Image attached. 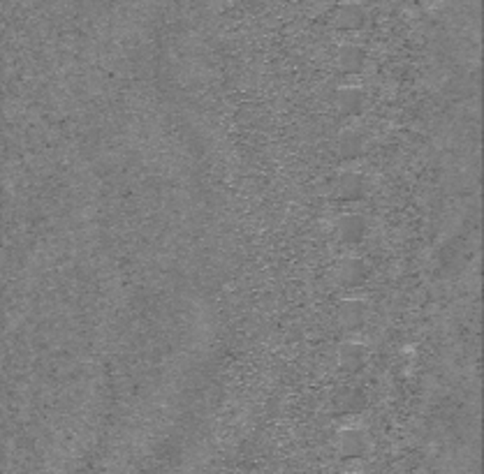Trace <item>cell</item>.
I'll return each instance as SVG.
<instances>
[{
	"label": "cell",
	"instance_id": "cell-7",
	"mask_svg": "<svg viewBox=\"0 0 484 474\" xmlns=\"http://www.w3.org/2000/svg\"><path fill=\"white\" fill-rule=\"evenodd\" d=\"M366 361V347L359 342H343L338 349V364L343 370H359Z\"/></svg>",
	"mask_w": 484,
	"mask_h": 474
},
{
	"label": "cell",
	"instance_id": "cell-2",
	"mask_svg": "<svg viewBox=\"0 0 484 474\" xmlns=\"http://www.w3.org/2000/svg\"><path fill=\"white\" fill-rule=\"evenodd\" d=\"M338 70L343 74H359L366 65V51L357 45H345L338 51Z\"/></svg>",
	"mask_w": 484,
	"mask_h": 474
},
{
	"label": "cell",
	"instance_id": "cell-8",
	"mask_svg": "<svg viewBox=\"0 0 484 474\" xmlns=\"http://www.w3.org/2000/svg\"><path fill=\"white\" fill-rule=\"evenodd\" d=\"M366 104V95L359 88H341L336 93V107L343 111V114L352 116L359 114Z\"/></svg>",
	"mask_w": 484,
	"mask_h": 474
},
{
	"label": "cell",
	"instance_id": "cell-5",
	"mask_svg": "<svg viewBox=\"0 0 484 474\" xmlns=\"http://www.w3.org/2000/svg\"><path fill=\"white\" fill-rule=\"evenodd\" d=\"M336 278H338L341 285L355 287V285H359L366 278V264H364L362 259H357V257H347V259H343L338 264Z\"/></svg>",
	"mask_w": 484,
	"mask_h": 474
},
{
	"label": "cell",
	"instance_id": "cell-6",
	"mask_svg": "<svg viewBox=\"0 0 484 474\" xmlns=\"http://www.w3.org/2000/svg\"><path fill=\"white\" fill-rule=\"evenodd\" d=\"M366 435L362 430L357 428H350L341 435V442H338V449H341V456L343 458H359L362 453L366 451Z\"/></svg>",
	"mask_w": 484,
	"mask_h": 474
},
{
	"label": "cell",
	"instance_id": "cell-3",
	"mask_svg": "<svg viewBox=\"0 0 484 474\" xmlns=\"http://www.w3.org/2000/svg\"><path fill=\"white\" fill-rule=\"evenodd\" d=\"M366 320V303L357 301V298H350V301L341 303L338 308V322L341 327L352 331V329H359Z\"/></svg>",
	"mask_w": 484,
	"mask_h": 474
},
{
	"label": "cell",
	"instance_id": "cell-12",
	"mask_svg": "<svg viewBox=\"0 0 484 474\" xmlns=\"http://www.w3.org/2000/svg\"><path fill=\"white\" fill-rule=\"evenodd\" d=\"M345 474H352V472H345Z\"/></svg>",
	"mask_w": 484,
	"mask_h": 474
},
{
	"label": "cell",
	"instance_id": "cell-4",
	"mask_svg": "<svg viewBox=\"0 0 484 474\" xmlns=\"http://www.w3.org/2000/svg\"><path fill=\"white\" fill-rule=\"evenodd\" d=\"M336 234L341 241L345 243H357L364 239L366 234V222L362 215H343L336 222Z\"/></svg>",
	"mask_w": 484,
	"mask_h": 474
},
{
	"label": "cell",
	"instance_id": "cell-10",
	"mask_svg": "<svg viewBox=\"0 0 484 474\" xmlns=\"http://www.w3.org/2000/svg\"><path fill=\"white\" fill-rule=\"evenodd\" d=\"M362 146H364V139L359 132H345L338 141V151L343 158H357V155L362 153Z\"/></svg>",
	"mask_w": 484,
	"mask_h": 474
},
{
	"label": "cell",
	"instance_id": "cell-11",
	"mask_svg": "<svg viewBox=\"0 0 484 474\" xmlns=\"http://www.w3.org/2000/svg\"><path fill=\"white\" fill-rule=\"evenodd\" d=\"M364 405V398L359 391H352V389H347L345 394H341L338 398V410L341 412H355L359 410Z\"/></svg>",
	"mask_w": 484,
	"mask_h": 474
},
{
	"label": "cell",
	"instance_id": "cell-9",
	"mask_svg": "<svg viewBox=\"0 0 484 474\" xmlns=\"http://www.w3.org/2000/svg\"><path fill=\"white\" fill-rule=\"evenodd\" d=\"M336 190H338L341 197L347 199V202H350V199H359L366 192L364 176H362V174H355V171H347V174H343V176L338 178Z\"/></svg>",
	"mask_w": 484,
	"mask_h": 474
},
{
	"label": "cell",
	"instance_id": "cell-1",
	"mask_svg": "<svg viewBox=\"0 0 484 474\" xmlns=\"http://www.w3.org/2000/svg\"><path fill=\"white\" fill-rule=\"evenodd\" d=\"M332 21L336 28H343V30H359L366 23V12L359 8V5H352V3H345V5H338L332 14Z\"/></svg>",
	"mask_w": 484,
	"mask_h": 474
}]
</instances>
